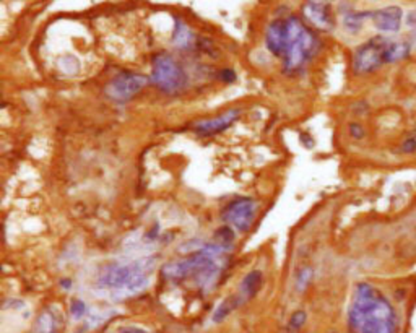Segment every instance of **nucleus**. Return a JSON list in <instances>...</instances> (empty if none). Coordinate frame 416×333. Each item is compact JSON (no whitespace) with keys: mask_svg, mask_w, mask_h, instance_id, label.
I'll return each mask as SVG.
<instances>
[{"mask_svg":"<svg viewBox=\"0 0 416 333\" xmlns=\"http://www.w3.org/2000/svg\"><path fill=\"white\" fill-rule=\"evenodd\" d=\"M172 42L179 49H191L195 44V34L191 31V28L179 18H176V28H174Z\"/></svg>","mask_w":416,"mask_h":333,"instance_id":"nucleus-15","label":"nucleus"},{"mask_svg":"<svg viewBox=\"0 0 416 333\" xmlns=\"http://www.w3.org/2000/svg\"><path fill=\"white\" fill-rule=\"evenodd\" d=\"M153 258H140L135 262H115L106 265L98 277V286L115 296H132L150 285L155 269Z\"/></svg>","mask_w":416,"mask_h":333,"instance_id":"nucleus-3","label":"nucleus"},{"mask_svg":"<svg viewBox=\"0 0 416 333\" xmlns=\"http://www.w3.org/2000/svg\"><path fill=\"white\" fill-rule=\"evenodd\" d=\"M306 318H308V315H306L304 310H296V312L289 317L288 330H289V331H299V330H301V328L304 327Z\"/></svg>","mask_w":416,"mask_h":333,"instance_id":"nucleus-21","label":"nucleus"},{"mask_svg":"<svg viewBox=\"0 0 416 333\" xmlns=\"http://www.w3.org/2000/svg\"><path fill=\"white\" fill-rule=\"evenodd\" d=\"M403 151H413L416 148V135H411V139H408L405 143H403Z\"/></svg>","mask_w":416,"mask_h":333,"instance_id":"nucleus-23","label":"nucleus"},{"mask_svg":"<svg viewBox=\"0 0 416 333\" xmlns=\"http://www.w3.org/2000/svg\"><path fill=\"white\" fill-rule=\"evenodd\" d=\"M406 23L414 28V33H413V36H414V41H416V12H411L410 15H408V21H406Z\"/></svg>","mask_w":416,"mask_h":333,"instance_id":"nucleus-26","label":"nucleus"},{"mask_svg":"<svg viewBox=\"0 0 416 333\" xmlns=\"http://www.w3.org/2000/svg\"><path fill=\"white\" fill-rule=\"evenodd\" d=\"M312 277H314V270L309 269V267H306V269H303L301 272H299L298 277H296V289L298 291H304V289L311 285Z\"/></svg>","mask_w":416,"mask_h":333,"instance_id":"nucleus-19","label":"nucleus"},{"mask_svg":"<svg viewBox=\"0 0 416 333\" xmlns=\"http://www.w3.org/2000/svg\"><path fill=\"white\" fill-rule=\"evenodd\" d=\"M284 39H286V18L275 20L268 25L265 33V44L267 49L276 57H283Z\"/></svg>","mask_w":416,"mask_h":333,"instance_id":"nucleus-11","label":"nucleus"},{"mask_svg":"<svg viewBox=\"0 0 416 333\" xmlns=\"http://www.w3.org/2000/svg\"><path fill=\"white\" fill-rule=\"evenodd\" d=\"M374 26L382 33H395L401 25V9L400 7H387V9L371 13Z\"/></svg>","mask_w":416,"mask_h":333,"instance_id":"nucleus-12","label":"nucleus"},{"mask_svg":"<svg viewBox=\"0 0 416 333\" xmlns=\"http://www.w3.org/2000/svg\"><path fill=\"white\" fill-rule=\"evenodd\" d=\"M241 304H244V299L241 298L239 294L231 296V298L224 299V301L220 304V306H218V309L213 312V322H215V323L223 322L224 318L232 312V310H236V309L241 306Z\"/></svg>","mask_w":416,"mask_h":333,"instance_id":"nucleus-17","label":"nucleus"},{"mask_svg":"<svg viewBox=\"0 0 416 333\" xmlns=\"http://www.w3.org/2000/svg\"><path fill=\"white\" fill-rule=\"evenodd\" d=\"M371 13H356V12H351V13H348V15L345 17V20H343V25H345V28L348 31H351V33H356V31H360V28L363 26V21L366 17H369Z\"/></svg>","mask_w":416,"mask_h":333,"instance_id":"nucleus-18","label":"nucleus"},{"mask_svg":"<svg viewBox=\"0 0 416 333\" xmlns=\"http://www.w3.org/2000/svg\"><path fill=\"white\" fill-rule=\"evenodd\" d=\"M117 333H150V331L142 330V328H137V327H126V328H121Z\"/></svg>","mask_w":416,"mask_h":333,"instance_id":"nucleus-25","label":"nucleus"},{"mask_svg":"<svg viewBox=\"0 0 416 333\" xmlns=\"http://www.w3.org/2000/svg\"><path fill=\"white\" fill-rule=\"evenodd\" d=\"M303 17L314 28L322 31H330L335 26L332 7L328 0H306L303 5Z\"/></svg>","mask_w":416,"mask_h":333,"instance_id":"nucleus-9","label":"nucleus"},{"mask_svg":"<svg viewBox=\"0 0 416 333\" xmlns=\"http://www.w3.org/2000/svg\"><path fill=\"white\" fill-rule=\"evenodd\" d=\"M389 44V39L384 38H372L366 44L356 49L353 55V69L356 74H369L385 63V49Z\"/></svg>","mask_w":416,"mask_h":333,"instance_id":"nucleus-8","label":"nucleus"},{"mask_svg":"<svg viewBox=\"0 0 416 333\" xmlns=\"http://www.w3.org/2000/svg\"><path fill=\"white\" fill-rule=\"evenodd\" d=\"M239 114H241L239 109H229L220 115H216V117L197 122L194 125V130L202 137L218 135V134L224 132V130H228L232 124H234V122L239 119Z\"/></svg>","mask_w":416,"mask_h":333,"instance_id":"nucleus-10","label":"nucleus"},{"mask_svg":"<svg viewBox=\"0 0 416 333\" xmlns=\"http://www.w3.org/2000/svg\"><path fill=\"white\" fill-rule=\"evenodd\" d=\"M147 85L148 78L145 75L135 72H121L104 86V95L114 103H127Z\"/></svg>","mask_w":416,"mask_h":333,"instance_id":"nucleus-6","label":"nucleus"},{"mask_svg":"<svg viewBox=\"0 0 416 333\" xmlns=\"http://www.w3.org/2000/svg\"><path fill=\"white\" fill-rule=\"evenodd\" d=\"M150 82L167 95H177L187 85V75L179 62L169 54L153 57Z\"/></svg>","mask_w":416,"mask_h":333,"instance_id":"nucleus-5","label":"nucleus"},{"mask_svg":"<svg viewBox=\"0 0 416 333\" xmlns=\"http://www.w3.org/2000/svg\"><path fill=\"white\" fill-rule=\"evenodd\" d=\"M348 317L353 333H397L395 309L369 283L356 286Z\"/></svg>","mask_w":416,"mask_h":333,"instance_id":"nucleus-2","label":"nucleus"},{"mask_svg":"<svg viewBox=\"0 0 416 333\" xmlns=\"http://www.w3.org/2000/svg\"><path fill=\"white\" fill-rule=\"evenodd\" d=\"M62 327V317L59 310L47 307L38 315L30 333H59Z\"/></svg>","mask_w":416,"mask_h":333,"instance_id":"nucleus-13","label":"nucleus"},{"mask_svg":"<svg viewBox=\"0 0 416 333\" xmlns=\"http://www.w3.org/2000/svg\"><path fill=\"white\" fill-rule=\"evenodd\" d=\"M228 250L221 244H203L191 255L163 267V277L172 281H192L205 293L213 291L228 265Z\"/></svg>","mask_w":416,"mask_h":333,"instance_id":"nucleus-1","label":"nucleus"},{"mask_svg":"<svg viewBox=\"0 0 416 333\" xmlns=\"http://www.w3.org/2000/svg\"><path fill=\"white\" fill-rule=\"evenodd\" d=\"M88 314V306L82 299H74L70 302V315L75 318V320H82Z\"/></svg>","mask_w":416,"mask_h":333,"instance_id":"nucleus-20","label":"nucleus"},{"mask_svg":"<svg viewBox=\"0 0 416 333\" xmlns=\"http://www.w3.org/2000/svg\"><path fill=\"white\" fill-rule=\"evenodd\" d=\"M220 78L223 80L224 83H234L236 82V72L231 70V69H224V70H221Z\"/></svg>","mask_w":416,"mask_h":333,"instance_id":"nucleus-22","label":"nucleus"},{"mask_svg":"<svg viewBox=\"0 0 416 333\" xmlns=\"http://www.w3.org/2000/svg\"><path fill=\"white\" fill-rule=\"evenodd\" d=\"M262 283H264V275H262V272L254 270L249 275H246L243 283H241V288H239V296L244 299V302L247 299L254 298V296L260 291Z\"/></svg>","mask_w":416,"mask_h":333,"instance_id":"nucleus-14","label":"nucleus"},{"mask_svg":"<svg viewBox=\"0 0 416 333\" xmlns=\"http://www.w3.org/2000/svg\"><path fill=\"white\" fill-rule=\"evenodd\" d=\"M320 49V39L299 18H286V39L283 50V69L288 74L301 70Z\"/></svg>","mask_w":416,"mask_h":333,"instance_id":"nucleus-4","label":"nucleus"},{"mask_svg":"<svg viewBox=\"0 0 416 333\" xmlns=\"http://www.w3.org/2000/svg\"><path fill=\"white\" fill-rule=\"evenodd\" d=\"M349 130H351V135L354 137V139H361V137L364 135V130L360 125H356V124H353Z\"/></svg>","mask_w":416,"mask_h":333,"instance_id":"nucleus-24","label":"nucleus"},{"mask_svg":"<svg viewBox=\"0 0 416 333\" xmlns=\"http://www.w3.org/2000/svg\"><path fill=\"white\" fill-rule=\"evenodd\" d=\"M410 50H411V46L405 41H398V42L389 41V44H387V49H385V63H392V62H398V60L406 59V57L410 55Z\"/></svg>","mask_w":416,"mask_h":333,"instance_id":"nucleus-16","label":"nucleus"},{"mask_svg":"<svg viewBox=\"0 0 416 333\" xmlns=\"http://www.w3.org/2000/svg\"><path fill=\"white\" fill-rule=\"evenodd\" d=\"M255 216H257V202L251 197H239L232 200L221 212V220L226 223V226L239 233H247L251 229Z\"/></svg>","mask_w":416,"mask_h":333,"instance_id":"nucleus-7","label":"nucleus"},{"mask_svg":"<svg viewBox=\"0 0 416 333\" xmlns=\"http://www.w3.org/2000/svg\"><path fill=\"white\" fill-rule=\"evenodd\" d=\"M61 285H62L64 288H70L72 281H70V280H62V281H61Z\"/></svg>","mask_w":416,"mask_h":333,"instance_id":"nucleus-27","label":"nucleus"}]
</instances>
